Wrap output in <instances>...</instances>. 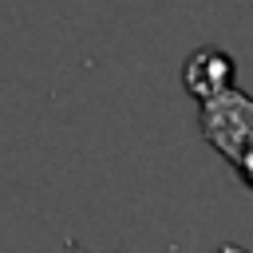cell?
Returning <instances> with one entry per match:
<instances>
[{
    "label": "cell",
    "instance_id": "7a4b0ae2",
    "mask_svg": "<svg viewBox=\"0 0 253 253\" xmlns=\"http://www.w3.org/2000/svg\"><path fill=\"white\" fill-rule=\"evenodd\" d=\"M233 75H237V63H233V55H229L225 47H217V43L198 47V51L182 63V87H186L198 103H210V99H217L221 91H229V87H233Z\"/></svg>",
    "mask_w": 253,
    "mask_h": 253
},
{
    "label": "cell",
    "instance_id": "6da1fadb",
    "mask_svg": "<svg viewBox=\"0 0 253 253\" xmlns=\"http://www.w3.org/2000/svg\"><path fill=\"white\" fill-rule=\"evenodd\" d=\"M198 123H202L206 142L217 154H225L233 166L241 162L245 150H253V95H245L241 87H229L217 99L202 103Z\"/></svg>",
    "mask_w": 253,
    "mask_h": 253
},
{
    "label": "cell",
    "instance_id": "3957f363",
    "mask_svg": "<svg viewBox=\"0 0 253 253\" xmlns=\"http://www.w3.org/2000/svg\"><path fill=\"white\" fill-rule=\"evenodd\" d=\"M237 174H241V182H245V186H253V150H245V154H241Z\"/></svg>",
    "mask_w": 253,
    "mask_h": 253
}]
</instances>
